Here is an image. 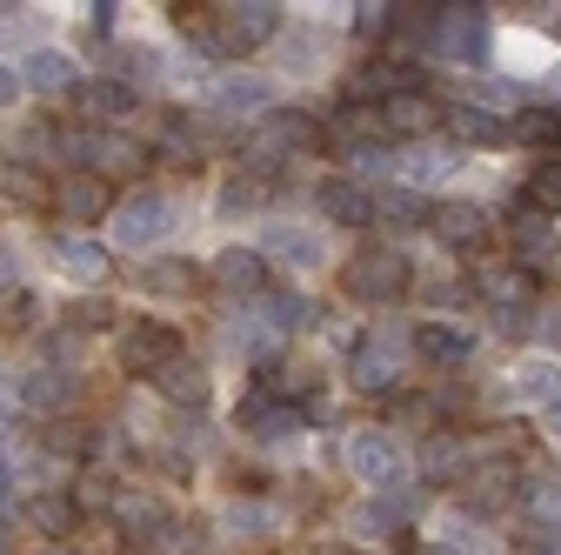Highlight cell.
Instances as JSON below:
<instances>
[{
  "label": "cell",
  "instance_id": "obj_9",
  "mask_svg": "<svg viewBox=\"0 0 561 555\" xmlns=\"http://www.w3.org/2000/svg\"><path fill=\"white\" fill-rule=\"evenodd\" d=\"M347 375H355V395H394L401 388V369H408V341L401 335H362L347 349Z\"/></svg>",
  "mask_w": 561,
  "mask_h": 555
},
{
  "label": "cell",
  "instance_id": "obj_47",
  "mask_svg": "<svg viewBox=\"0 0 561 555\" xmlns=\"http://www.w3.org/2000/svg\"><path fill=\"white\" fill-rule=\"evenodd\" d=\"M0 295H21V261H14L8 241H0Z\"/></svg>",
  "mask_w": 561,
  "mask_h": 555
},
{
  "label": "cell",
  "instance_id": "obj_53",
  "mask_svg": "<svg viewBox=\"0 0 561 555\" xmlns=\"http://www.w3.org/2000/svg\"><path fill=\"white\" fill-rule=\"evenodd\" d=\"M0 555H14V542H8V522H0Z\"/></svg>",
  "mask_w": 561,
  "mask_h": 555
},
{
  "label": "cell",
  "instance_id": "obj_13",
  "mask_svg": "<svg viewBox=\"0 0 561 555\" xmlns=\"http://www.w3.org/2000/svg\"><path fill=\"white\" fill-rule=\"evenodd\" d=\"M168 228H174V201H168V194L114 201V241H121V248H154Z\"/></svg>",
  "mask_w": 561,
  "mask_h": 555
},
{
  "label": "cell",
  "instance_id": "obj_19",
  "mask_svg": "<svg viewBox=\"0 0 561 555\" xmlns=\"http://www.w3.org/2000/svg\"><path fill=\"white\" fill-rule=\"evenodd\" d=\"M408 349H414L421 362H435V369H461V362L474 355V335H468L461 321H442V315H435V321H421V328H414Z\"/></svg>",
  "mask_w": 561,
  "mask_h": 555
},
{
  "label": "cell",
  "instance_id": "obj_30",
  "mask_svg": "<svg viewBox=\"0 0 561 555\" xmlns=\"http://www.w3.org/2000/svg\"><path fill=\"white\" fill-rule=\"evenodd\" d=\"M448 134L468 148H508V114H488V107L461 101V107H448Z\"/></svg>",
  "mask_w": 561,
  "mask_h": 555
},
{
  "label": "cell",
  "instance_id": "obj_18",
  "mask_svg": "<svg viewBox=\"0 0 561 555\" xmlns=\"http://www.w3.org/2000/svg\"><path fill=\"white\" fill-rule=\"evenodd\" d=\"M321 215L334 222V228H375V194L355 181V174H334V181H321Z\"/></svg>",
  "mask_w": 561,
  "mask_h": 555
},
{
  "label": "cell",
  "instance_id": "obj_22",
  "mask_svg": "<svg viewBox=\"0 0 561 555\" xmlns=\"http://www.w3.org/2000/svg\"><path fill=\"white\" fill-rule=\"evenodd\" d=\"M75 388H81V375H67V369H34L27 382H21V401L41 415V422H54V415H75Z\"/></svg>",
  "mask_w": 561,
  "mask_h": 555
},
{
  "label": "cell",
  "instance_id": "obj_46",
  "mask_svg": "<svg viewBox=\"0 0 561 555\" xmlns=\"http://www.w3.org/2000/svg\"><path fill=\"white\" fill-rule=\"evenodd\" d=\"M428 555H488L474 535H442V542H428Z\"/></svg>",
  "mask_w": 561,
  "mask_h": 555
},
{
  "label": "cell",
  "instance_id": "obj_43",
  "mask_svg": "<svg viewBox=\"0 0 561 555\" xmlns=\"http://www.w3.org/2000/svg\"><path fill=\"white\" fill-rule=\"evenodd\" d=\"M528 335L541 341V349H548V362H554V355H561V302H548V308L528 321Z\"/></svg>",
  "mask_w": 561,
  "mask_h": 555
},
{
  "label": "cell",
  "instance_id": "obj_49",
  "mask_svg": "<svg viewBox=\"0 0 561 555\" xmlns=\"http://www.w3.org/2000/svg\"><path fill=\"white\" fill-rule=\"evenodd\" d=\"M541 422H548V435H554V442H561V395H554V401H548V408H541Z\"/></svg>",
  "mask_w": 561,
  "mask_h": 555
},
{
  "label": "cell",
  "instance_id": "obj_2",
  "mask_svg": "<svg viewBox=\"0 0 561 555\" xmlns=\"http://www.w3.org/2000/svg\"><path fill=\"white\" fill-rule=\"evenodd\" d=\"M414 288V261L401 254V248H355L347 254V268H341V295L347 302H362V308H388V302H401Z\"/></svg>",
  "mask_w": 561,
  "mask_h": 555
},
{
  "label": "cell",
  "instance_id": "obj_44",
  "mask_svg": "<svg viewBox=\"0 0 561 555\" xmlns=\"http://www.w3.org/2000/svg\"><path fill=\"white\" fill-rule=\"evenodd\" d=\"M421 302H435V308H455V302H468V282H421Z\"/></svg>",
  "mask_w": 561,
  "mask_h": 555
},
{
  "label": "cell",
  "instance_id": "obj_45",
  "mask_svg": "<svg viewBox=\"0 0 561 555\" xmlns=\"http://www.w3.org/2000/svg\"><path fill=\"white\" fill-rule=\"evenodd\" d=\"M228 522H234L241 535H267V509H261V502H241V509H234Z\"/></svg>",
  "mask_w": 561,
  "mask_h": 555
},
{
  "label": "cell",
  "instance_id": "obj_41",
  "mask_svg": "<svg viewBox=\"0 0 561 555\" xmlns=\"http://www.w3.org/2000/svg\"><path fill=\"white\" fill-rule=\"evenodd\" d=\"M347 34H355V41H388V8H381V0L355 8V14H347Z\"/></svg>",
  "mask_w": 561,
  "mask_h": 555
},
{
  "label": "cell",
  "instance_id": "obj_51",
  "mask_svg": "<svg viewBox=\"0 0 561 555\" xmlns=\"http://www.w3.org/2000/svg\"><path fill=\"white\" fill-rule=\"evenodd\" d=\"M14 408V388H8V369H0V415H8Z\"/></svg>",
  "mask_w": 561,
  "mask_h": 555
},
{
  "label": "cell",
  "instance_id": "obj_55",
  "mask_svg": "<svg viewBox=\"0 0 561 555\" xmlns=\"http://www.w3.org/2000/svg\"><path fill=\"white\" fill-rule=\"evenodd\" d=\"M548 94H561V75H548Z\"/></svg>",
  "mask_w": 561,
  "mask_h": 555
},
{
  "label": "cell",
  "instance_id": "obj_5",
  "mask_svg": "<svg viewBox=\"0 0 561 555\" xmlns=\"http://www.w3.org/2000/svg\"><path fill=\"white\" fill-rule=\"evenodd\" d=\"M455 496H461V509H468L474 522L508 516V509L522 502V468H515L508 455H488V462H474V468L455 482Z\"/></svg>",
  "mask_w": 561,
  "mask_h": 555
},
{
  "label": "cell",
  "instance_id": "obj_1",
  "mask_svg": "<svg viewBox=\"0 0 561 555\" xmlns=\"http://www.w3.org/2000/svg\"><path fill=\"white\" fill-rule=\"evenodd\" d=\"M280 27H288V14H280L274 0H228V8L207 14V47H201V54H215V60H241V54L267 47Z\"/></svg>",
  "mask_w": 561,
  "mask_h": 555
},
{
  "label": "cell",
  "instance_id": "obj_50",
  "mask_svg": "<svg viewBox=\"0 0 561 555\" xmlns=\"http://www.w3.org/2000/svg\"><path fill=\"white\" fill-rule=\"evenodd\" d=\"M535 14H541V27H548V34L561 41V8H535Z\"/></svg>",
  "mask_w": 561,
  "mask_h": 555
},
{
  "label": "cell",
  "instance_id": "obj_48",
  "mask_svg": "<svg viewBox=\"0 0 561 555\" xmlns=\"http://www.w3.org/2000/svg\"><path fill=\"white\" fill-rule=\"evenodd\" d=\"M21 101V75H14V67H0V107H14Z\"/></svg>",
  "mask_w": 561,
  "mask_h": 555
},
{
  "label": "cell",
  "instance_id": "obj_16",
  "mask_svg": "<svg viewBox=\"0 0 561 555\" xmlns=\"http://www.w3.org/2000/svg\"><path fill=\"white\" fill-rule=\"evenodd\" d=\"M47 254H54V268L67 274V282H88V295H101V282L114 274V254H107L101 241H88V235H67V228L47 241Z\"/></svg>",
  "mask_w": 561,
  "mask_h": 555
},
{
  "label": "cell",
  "instance_id": "obj_12",
  "mask_svg": "<svg viewBox=\"0 0 561 555\" xmlns=\"http://www.w3.org/2000/svg\"><path fill=\"white\" fill-rule=\"evenodd\" d=\"M428 228H435L442 248H461V254H481L488 241H495V222H488L481 201H442V207H428Z\"/></svg>",
  "mask_w": 561,
  "mask_h": 555
},
{
  "label": "cell",
  "instance_id": "obj_26",
  "mask_svg": "<svg viewBox=\"0 0 561 555\" xmlns=\"http://www.w3.org/2000/svg\"><path fill=\"white\" fill-rule=\"evenodd\" d=\"M254 254H261L267 268H274V261H288V268H301V274H314V268L328 261V248H321V235H301V228H267Z\"/></svg>",
  "mask_w": 561,
  "mask_h": 555
},
{
  "label": "cell",
  "instance_id": "obj_28",
  "mask_svg": "<svg viewBox=\"0 0 561 555\" xmlns=\"http://www.w3.org/2000/svg\"><path fill=\"white\" fill-rule=\"evenodd\" d=\"M201 282H207V268H194L187 254H161V261L140 268V288L161 295V302H181V295H194Z\"/></svg>",
  "mask_w": 561,
  "mask_h": 555
},
{
  "label": "cell",
  "instance_id": "obj_54",
  "mask_svg": "<svg viewBox=\"0 0 561 555\" xmlns=\"http://www.w3.org/2000/svg\"><path fill=\"white\" fill-rule=\"evenodd\" d=\"M508 555H541V548H535V542H522V548H508Z\"/></svg>",
  "mask_w": 561,
  "mask_h": 555
},
{
  "label": "cell",
  "instance_id": "obj_39",
  "mask_svg": "<svg viewBox=\"0 0 561 555\" xmlns=\"http://www.w3.org/2000/svg\"><path fill=\"white\" fill-rule=\"evenodd\" d=\"M67 496L81 502V516H107V509H114V482H107V475L94 468V475H81V482H75V489H67Z\"/></svg>",
  "mask_w": 561,
  "mask_h": 555
},
{
  "label": "cell",
  "instance_id": "obj_32",
  "mask_svg": "<svg viewBox=\"0 0 561 555\" xmlns=\"http://www.w3.org/2000/svg\"><path fill=\"white\" fill-rule=\"evenodd\" d=\"M522 207H528V215H541V222L561 215V155H548V161L528 168V181H522Z\"/></svg>",
  "mask_w": 561,
  "mask_h": 555
},
{
  "label": "cell",
  "instance_id": "obj_27",
  "mask_svg": "<svg viewBox=\"0 0 561 555\" xmlns=\"http://www.w3.org/2000/svg\"><path fill=\"white\" fill-rule=\"evenodd\" d=\"M508 141L515 148H528V155H561V107H522V114H508Z\"/></svg>",
  "mask_w": 561,
  "mask_h": 555
},
{
  "label": "cell",
  "instance_id": "obj_35",
  "mask_svg": "<svg viewBox=\"0 0 561 555\" xmlns=\"http://www.w3.org/2000/svg\"><path fill=\"white\" fill-rule=\"evenodd\" d=\"M375 222H388V228H421V222H428V201H421V194H408V188H394V194H375Z\"/></svg>",
  "mask_w": 561,
  "mask_h": 555
},
{
  "label": "cell",
  "instance_id": "obj_31",
  "mask_svg": "<svg viewBox=\"0 0 561 555\" xmlns=\"http://www.w3.org/2000/svg\"><path fill=\"white\" fill-rule=\"evenodd\" d=\"M421 468H428V482H461L474 468V455L461 449L455 429H428V435H421Z\"/></svg>",
  "mask_w": 561,
  "mask_h": 555
},
{
  "label": "cell",
  "instance_id": "obj_34",
  "mask_svg": "<svg viewBox=\"0 0 561 555\" xmlns=\"http://www.w3.org/2000/svg\"><path fill=\"white\" fill-rule=\"evenodd\" d=\"M154 382H161V395H168L174 408H207V369H201V362H187V355H181V362H174V369H161Z\"/></svg>",
  "mask_w": 561,
  "mask_h": 555
},
{
  "label": "cell",
  "instance_id": "obj_11",
  "mask_svg": "<svg viewBox=\"0 0 561 555\" xmlns=\"http://www.w3.org/2000/svg\"><path fill=\"white\" fill-rule=\"evenodd\" d=\"M554 261H561L554 222H541V215H528V207H515V215H508V268H515V274H548Z\"/></svg>",
  "mask_w": 561,
  "mask_h": 555
},
{
  "label": "cell",
  "instance_id": "obj_24",
  "mask_svg": "<svg viewBox=\"0 0 561 555\" xmlns=\"http://www.w3.org/2000/svg\"><path fill=\"white\" fill-rule=\"evenodd\" d=\"M21 88H34V94H75V88H81V67L67 60L60 47H27V60H21Z\"/></svg>",
  "mask_w": 561,
  "mask_h": 555
},
{
  "label": "cell",
  "instance_id": "obj_14",
  "mask_svg": "<svg viewBox=\"0 0 561 555\" xmlns=\"http://www.w3.org/2000/svg\"><path fill=\"white\" fill-rule=\"evenodd\" d=\"M442 121H448V107H442L428 88H414V94H388V101H381V127H388V141H408V148H414V141H428Z\"/></svg>",
  "mask_w": 561,
  "mask_h": 555
},
{
  "label": "cell",
  "instance_id": "obj_38",
  "mask_svg": "<svg viewBox=\"0 0 561 555\" xmlns=\"http://www.w3.org/2000/svg\"><path fill=\"white\" fill-rule=\"evenodd\" d=\"M295 429H301V408H295V401H274V408L261 415V422L248 429V442H288Z\"/></svg>",
  "mask_w": 561,
  "mask_h": 555
},
{
  "label": "cell",
  "instance_id": "obj_40",
  "mask_svg": "<svg viewBox=\"0 0 561 555\" xmlns=\"http://www.w3.org/2000/svg\"><path fill=\"white\" fill-rule=\"evenodd\" d=\"M328 47H334V34H328V27H301V34L288 41V60H295V75H301V60H328Z\"/></svg>",
  "mask_w": 561,
  "mask_h": 555
},
{
  "label": "cell",
  "instance_id": "obj_8",
  "mask_svg": "<svg viewBox=\"0 0 561 555\" xmlns=\"http://www.w3.org/2000/svg\"><path fill=\"white\" fill-rule=\"evenodd\" d=\"M154 161H148V141L140 134H121V127H101V134H88V155H81V174H94V181H140Z\"/></svg>",
  "mask_w": 561,
  "mask_h": 555
},
{
  "label": "cell",
  "instance_id": "obj_6",
  "mask_svg": "<svg viewBox=\"0 0 561 555\" xmlns=\"http://www.w3.org/2000/svg\"><path fill=\"white\" fill-rule=\"evenodd\" d=\"M341 462L355 482H368V489H401V475H408V449L388 429H355L341 442Z\"/></svg>",
  "mask_w": 561,
  "mask_h": 555
},
{
  "label": "cell",
  "instance_id": "obj_23",
  "mask_svg": "<svg viewBox=\"0 0 561 555\" xmlns=\"http://www.w3.org/2000/svg\"><path fill=\"white\" fill-rule=\"evenodd\" d=\"M27 522H34V535H47V542H75V535H81V502L67 496V489H34V496H27Z\"/></svg>",
  "mask_w": 561,
  "mask_h": 555
},
{
  "label": "cell",
  "instance_id": "obj_17",
  "mask_svg": "<svg viewBox=\"0 0 561 555\" xmlns=\"http://www.w3.org/2000/svg\"><path fill=\"white\" fill-rule=\"evenodd\" d=\"M522 522L541 555L561 548V482H522Z\"/></svg>",
  "mask_w": 561,
  "mask_h": 555
},
{
  "label": "cell",
  "instance_id": "obj_29",
  "mask_svg": "<svg viewBox=\"0 0 561 555\" xmlns=\"http://www.w3.org/2000/svg\"><path fill=\"white\" fill-rule=\"evenodd\" d=\"M0 194H8L14 207H27V215H47L54 207V174H41L27 161H0Z\"/></svg>",
  "mask_w": 561,
  "mask_h": 555
},
{
  "label": "cell",
  "instance_id": "obj_42",
  "mask_svg": "<svg viewBox=\"0 0 561 555\" xmlns=\"http://www.w3.org/2000/svg\"><path fill=\"white\" fill-rule=\"evenodd\" d=\"M261 181H248V174H234L228 188H221V215H248V207H261Z\"/></svg>",
  "mask_w": 561,
  "mask_h": 555
},
{
  "label": "cell",
  "instance_id": "obj_21",
  "mask_svg": "<svg viewBox=\"0 0 561 555\" xmlns=\"http://www.w3.org/2000/svg\"><path fill=\"white\" fill-rule=\"evenodd\" d=\"M461 168V148H448V141H414V148H401V161H394V174H401V188L414 194V188H435V181H448Z\"/></svg>",
  "mask_w": 561,
  "mask_h": 555
},
{
  "label": "cell",
  "instance_id": "obj_10",
  "mask_svg": "<svg viewBox=\"0 0 561 555\" xmlns=\"http://www.w3.org/2000/svg\"><path fill=\"white\" fill-rule=\"evenodd\" d=\"M47 215H60L67 235H75V228H94V222L114 215V188L94 181V174H54V207H47Z\"/></svg>",
  "mask_w": 561,
  "mask_h": 555
},
{
  "label": "cell",
  "instance_id": "obj_3",
  "mask_svg": "<svg viewBox=\"0 0 561 555\" xmlns=\"http://www.w3.org/2000/svg\"><path fill=\"white\" fill-rule=\"evenodd\" d=\"M308 148H321V121L301 114V107H267V114L254 121V134H248L241 161L261 174V168H288V161H301Z\"/></svg>",
  "mask_w": 561,
  "mask_h": 555
},
{
  "label": "cell",
  "instance_id": "obj_33",
  "mask_svg": "<svg viewBox=\"0 0 561 555\" xmlns=\"http://www.w3.org/2000/svg\"><path fill=\"white\" fill-rule=\"evenodd\" d=\"M561 395V362H515V375H508V401H535V408H548Z\"/></svg>",
  "mask_w": 561,
  "mask_h": 555
},
{
  "label": "cell",
  "instance_id": "obj_4",
  "mask_svg": "<svg viewBox=\"0 0 561 555\" xmlns=\"http://www.w3.org/2000/svg\"><path fill=\"white\" fill-rule=\"evenodd\" d=\"M187 349H181V328H168V321H154V315H134V321H121V335H114V362L127 369V375H161V369H174Z\"/></svg>",
  "mask_w": 561,
  "mask_h": 555
},
{
  "label": "cell",
  "instance_id": "obj_25",
  "mask_svg": "<svg viewBox=\"0 0 561 555\" xmlns=\"http://www.w3.org/2000/svg\"><path fill=\"white\" fill-rule=\"evenodd\" d=\"M75 107H81L88 121H127V114L140 107V88L101 75V81H81V88H75Z\"/></svg>",
  "mask_w": 561,
  "mask_h": 555
},
{
  "label": "cell",
  "instance_id": "obj_20",
  "mask_svg": "<svg viewBox=\"0 0 561 555\" xmlns=\"http://www.w3.org/2000/svg\"><path fill=\"white\" fill-rule=\"evenodd\" d=\"M267 107H274V88L254 81V75H228V81L207 88V114L215 121H248V114H267Z\"/></svg>",
  "mask_w": 561,
  "mask_h": 555
},
{
  "label": "cell",
  "instance_id": "obj_52",
  "mask_svg": "<svg viewBox=\"0 0 561 555\" xmlns=\"http://www.w3.org/2000/svg\"><path fill=\"white\" fill-rule=\"evenodd\" d=\"M34 555H75V548H60V542H47V548H34Z\"/></svg>",
  "mask_w": 561,
  "mask_h": 555
},
{
  "label": "cell",
  "instance_id": "obj_7",
  "mask_svg": "<svg viewBox=\"0 0 561 555\" xmlns=\"http://www.w3.org/2000/svg\"><path fill=\"white\" fill-rule=\"evenodd\" d=\"M448 60L461 67H488V54H495V27H488V8H435V41Z\"/></svg>",
  "mask_w": 561,
  "mask_h": 555
},
{
  "label": "cell",
  "instance_id": "obj_37",
  "mask_svg": "<svg viewBox=\"0 0 561 555\" xmlns=\"http://www.w3.org/2000/svg\"><path fill=\"white\" fill-rule=\"evenodd\" d=\"M41 449H47V455H88L94 435L75 422V415H54V422H41Z\"/></svg>",
  "mask_w": 561,
  "mask_h": 555
},
{
  "label": "cell",
  "instance_id": "obj_15",
  "mask_svg": "<svg viewBox=\"0 0 561 555\" xmlns=\"http://www.w3.org/2000/svg\"><path fill=\"white\" fill-rule=\"evenodd\" d=\"M207 282H215L221 295H234V302H261V295H274V268L254 248H228V254H215Z\"/></svg>",
  "mask_w": 561,
  "mask_h": 555
},
{
  "label": "cell",
  "instance_id": "obj_36",
  "mask_svg": "<svg viewBox=\"0 0 561 555\" xmlns=\"http://www.w3.org/2000/svg\"><path fill=\"white\" fill-rule=\"evenodd\" d=\"M60 328H67V335L114 328V302H107V295H75V302H67V315H60Z\"/></svg>",
  "mask_w": 561,
  "mask_h": 555
}]
</instances>
